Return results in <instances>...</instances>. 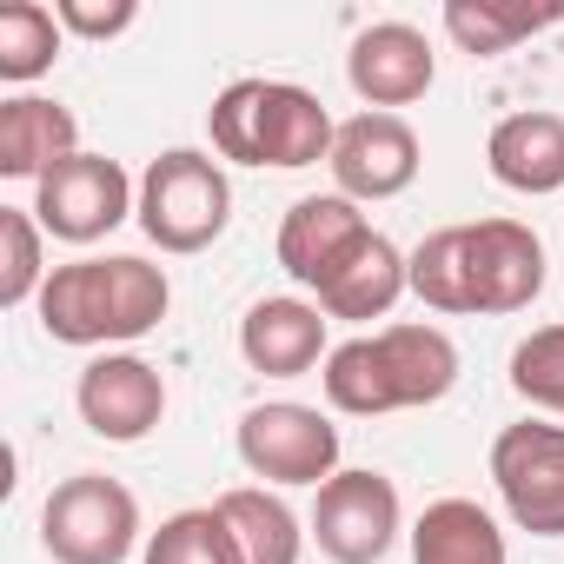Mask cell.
Returning <instances> with one entry per match:
<instances>
[{"mask_svg": "<svg viewBox=\"0 0 564 564\" xmlns=\"http://www.w3.org/2000/svg\"><path fill=\"white\" fill-rule=\"evenodd\" d=\"M34 306H41V333L54 346H127V339H147L166 319L173 286H166L160 265H147L133 252H113V259L54 265Z\"/></svg>", "mask_w": 564, "mask_h": 564, "instance_id": "obj_1", "label": "cell"}, {"mask_svg": "<svg viewBox=\"0 0 564 564\" xmlns=\"http://www.w3.org/2000/svg\"><path fill=\"white\" fill-rule=\"evenodd\" d=\"M206 133H213V153L232 160V166H319L333 160V113L319 94L293 87V80H232L213 113H206Z\"/></svg>", "mask_w": 564, "mask_h": 564, "instance_id": "obj_2", "label": "cell"}, {"mask_svg": "<svg viewBox=\"0 0 564 564\" xmlns=\"http://www.w3.org/2000/svg\"><path fill=\"white\" fill-rule=\"evenodd\" d=\"M232 219V180L199 147H166L140 173V232L160 252H206Z\"/></svg>", "mask_w": 564, "mask_h": 564, "instance_id": "obj_3", "label": "cell"}, {"mask_svg": "<svg viewBox=\"0 0 564 564\" xmlns=\"http://www.w3.org/2000/svg\"><path fill=\"white\" fill-rule=\"evenodd\" d=\"M41 544L54 564H127L140 544V498L107 471H74L41 505Z\"/></svg>", "mask_w": 564, "mask_h": 564, "instance_id": "obj_4", "label": "cell"}, {"mask_svg": "<svg viewBox=\"0 0 564 564\" xmlns=\"http://www.w3.org/2000/svg\"><path fill=\"white\" fill-rule=\"evenodd\" d=\"M239 458L265 485H326L339 478V425L319 405L272 399L239 419Z\"/></svg>", "mask_w": 564, "mask_h": 564, "instance_id": "obj_5", "label": "cell"}, {"mask_svg": "<svg viewBox=\"0 0 564 564\" xmlns=\"http://www.w3.org/2000/svg\"><path fill=\"white\" fill-rule=\"evenodd\" d=\"M491 485L518 531L564 538V425L524 419L491 438Z\"/></svg>", "mask_w": 564, "mask_h": 564, "instance_id": "obj_6", "label": "cell"}, {"mask_svg": "<svg viewBox=\"0 0 564 564\" xmlns=\"http://www.w3.org/2000/svg\"><path fill=\"white\" fill-rule=\"evenodd\" d=\"M127 213H140V186H133L127 166L107 160V153H74V160H61V166L41 180V193H34L41 232H47V239H67V246L107 239Z\"/></svg>", "mask_w": 564, "mask_h": 564, "instance_id": "obj_7", "label": "cell"}, {"mask_svg": "<svg viewBox=\"0 0 564 564\" xmlns=\"http://www.w3.org/2000/svg\"><path fill=\"white\" fill-rule=\"evenodd\" d=\"M399 538V485L386 471H339L313 498V544L333 564H379Z\"/></svg>", "mask_w": 564, "mask_h": 564, "instance_id": "obj_8", "label": "cell"}, {"mask_svg": "<svg viewBox=\"0 0 564 564\" xmlns=\"http://www.w3.org/2000/svg\"><path fill=\"white\" fill-rule=\"evenodd\" d=\"M74 405H80V419H87L94 438L140 445L166 419V379L140 352H100V359H87V372L74 386Z\"/></svg>", "mask_w": 564, "mask_h": 564, "instance_id": "obj_9", "label": "cell"}, {"mask_svg": "<svg viewBox=\"0 0 564 564\" xmlns=\"http://www.w3.org/2000/svg\"><path fill=\"white\" fill-rule=\"evenodd\" d=\"M326 166H333L339 193L366 206V199H399V193L419 180L425 153H419V133H412L399 113H352V120L339 127Z\"/></svg>", "mask_w": 564, "mask_h": 564, "instance_id": "obj_10", "label": "cell"}, {"mask_svg": "<svg viewBox=\"0 0 564 564\" xmlns=\"http://www.w3.org/2000/svg\"><path fill=\"white\" fill-rule=\"evenodd\" d=\"M465 265H471V313H524L544 293V239L518 219H471Z\"/></svg>", "mask_w": 564, "mask_h": 564, "instance_id": "obj_11", "label": "cell"}, {"mask_svg": "<svg viewBox=\"0 0 564 564\" xmlns=\"http://www.w3.org/2000/svg\"><path fill=\"white\" fill-rule=\"evenodd\" d=\"M346 80H352V94L366 100V113H392V107H412V100L432 94L438 54H432V41H425L412 21H379V28H366V34L352 41Z\"/></svg>", "mask_w": 564, "mask_h": 564, "instance_id": "obj_12", "label": "cell"}, {"mask_svg": "<svg viewBox=\"0 0 564 564\" xmlns=\"http://www.w3.org/2000/svg\"><path fill=\"white\" fill-rule=\"evenodd\" d=\"M372 226H366L359 199H346V193H306V199H293L286 219H279V265H286L306 293H319L326 279H333V265Z\"/></svg>", "mask_w": 564, "mask_h": 564, "instance_id": "obj_13", "label": "cell"}, {"mask_svg": "<svg viewBox=\"0 0 564 564\" xmlns=\"http://www.w3.org/2000/svg\"><path fill=\"white\" fill-rule=\"evenodd\" d=\"M239 359L265 379H300L313 372L326 352V313L313 300H259L239 319Z\"/></svg>", "mask_w": 564, "mask_h": 564, "instance_id": "obj_14", "label": "cell"}, {"mask_svg": "<svg viewBox=\"0 0 564 564\" xmlns=\"http://www.w3.org/2000/svg\"><path fill=\"white\" fill-rule=\"evenodd\" d=\"M485 166L511 193H531V199L557 193L564 186V113H551V107L505 113L485 140Z\"/></svg>", "mask_w": 564, "mask_h": 564, "instance_id": "obj_15", "label": "cell"}, {"mask_svg": "<svg viewBox=\"0 0 564 564\" xmlns=\"http://www.w3.org/2000/svg\"><path fill=\"white\" fill-rule=\"evenodd\" d=\"M399 293H412V279H405V252L386 239V232H366L339 265L333 279L313 293V306L326 319H386L399 306Z\"/></svg>", "mask_w": 564, "mask_h": 564, "instance_id": "obj_16", "label": "cell"}, {"mask_svg": "<svg viewBox=\"0 0 564 564\" xmlns=\"http://www.w3.org/2000/svg\"><path fill=\"white\" fill-rule=\"evenodd\" d=\"M74 153H80V120L61 100H41V94L0 100V173L8 180H34L41 186Z\"/></svg>", "mask_w": 564, "mask_h": 564, "instance_id": "obj_17", "label": "cell"}, {"mask_svg": "<svg viewBox=\"0 0 564 564\" xmlns=\"http://www.w3.org/2000/svg\"><path fill=\"white\" fill-rule=\"evenodd\" d=\"M372 339H379V359H386V379H392L399 412L405 405H438L458 386V346L438 326H386Z\"/></svg>", "mask_w": 564, "mask_h": 564, "instance_id": "obj_18", "label": "cell"}, {"mask_svg": "<svg viewBox=\"0 0 564 564\" xmlns=\"http://www.w3.org/2000/svg\"><path fill=\"white\" fill-rule=\"evenodd\" d=\"M412 564H505V531L471 498H438L412 524Z\"/></svg>", "mask_w": 564, "mask_h": 564, "instance_id": "obj_19", "label": "cell"}, {"mask_svg": "<svg viewBox=\"0 0 564 564\" xmlns=\"http://www.w3.org/2000/svg\"><path fill=\"white\" fill-rule=\"evenodd\" d=\"M213 511L226 518V531L239 544V564H300L306 531H300L293 505L272 498L265 485H232V491H219Z\"/></svg>", "mask_w": 564, "mask_h": 564, "instance_id": "obj_20", "label": "cell"}, {"mask_svg": "<svg viewBox=\"0 0 564 564\" xmlns=\"http://www.w3.org/2000/svg\"><path fill=\"white\" fill-rule=\"evenodd\" d=\"M564 8H505V0H452L445 8V34L465 54H511L518 41H531L538 28H557Z\"/></svg>", "mask_w": 564, "mask_h": 564, "instance_id": "obj_21", "label": "cell"}, {"mask_svg": "<svg viewBox=\"0 0 564 564\" xmlns=\"http://www.w3.org/2000/svg\"><path fill=\"white\" fill-rule=\"evenodd\" d=\"M319 379H326L333 412H352V419H386V412H399V399H392V379H386V359H379V339H372V333H366V339L333 346V359L319 366Z\"/></svg>", "mask_w": 564, "mask_h": 564, "instance_id": "obj_22", "label": "cell"}, {"mask_svg": "<svg viewBox=\"0 0 564 564\" xmlns=\"http://www.w3.org/2000/svg\"><path fill=\"white\" fill-rule=\"evenodd\" d=\"M405 279L432 313H471V265H465V226H438L405 252Z\"/></svg>", "mask_w": 564, "mask_h": 564, "instance_id": "obj_23", "label": "cell"}, {"mask_svg": "<svg viewBox=\"0 0 564 564\" xmlns=\"http://www.w3.org/2000/svg\"><path fill=\"white\" fill-rule=\"evenodd\" d=\"M61 14L54 8H41V0H8L0 8V80H14V87H28V80H41L54 61H61Z\"/></svg>", "mask_w": 564, "mask_h": 564, "instance_id": "obj_24", "label": "cell"}, {"mask_svg": "<svg viewBox=\"0 0 564 564\" xmlns=\"http://www.w3.org/2000/svg\"><path fill=\"white\" fill-rule=\"evenodd\" d=\"M41 219H34V206H0V306H28V300H41V286H47V259H41Z\"/></svg>", "mask_w": 564, "mask_h": 564, "instance_id": "obj_25", "label": "cell"}, {"mask_svg": "<svg viewBox=\"0 0 564 564\" xmlns=\"http://www.w3.org/2000/svg\"><path fill=\"white\" fill-rule=\"evenodd\" d=\"M140 564H239V544H232V531H226V518L213 505L206 511H173L147 538Z\"/></svg>", "mask_w": 564, "mask_h": 564, "instance_id": "obj_26", "label": "cell"}, {"mask_svg": "<svg viewBox=\"0 0 564 564\" xmlns=\"http://www.w3.org/2000/svg\"><path fill=\"white\" fill-rule=\"evenodd\" d=\"M511 392L524 405L564 419V326H538L531 339H518V352H511Z\"/></svg>", "mask_w": 564, "mask_h": 564, "instance_id": "obj_27", "label": "cell"}, {"mask_svg": "<svg viewBox=\"0 0 564 564\" xmlns=\"http://www.w3.org/2000/svg\"><path fill=\"white\" fill-rule=\"evenodd\" d=\"M54 14H61V28L80 34V41H113V34H127V28L140 21L133 0H107V8H100V0H61Z\"/></svg>", "mask_w": 564, "mask_h": 564, "instance_id": "obj_28", "label": "cell"}]
</instances>
